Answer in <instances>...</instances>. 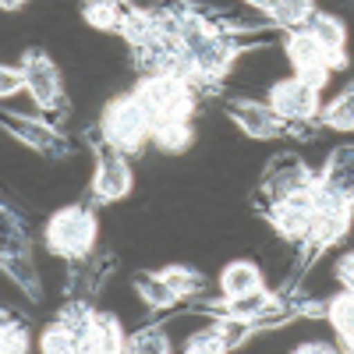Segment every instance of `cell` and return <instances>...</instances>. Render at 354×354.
Masks as SVG:
<instances>
[{
	"label": "cell",
	"instance_id": "9",
	"mask_svg": "<svg viewBox=\"0 0 354 354\" xmlns=\"http://www.w3.org/2000/svg\"><path fill=\"white\" fill-rule=\"evenodd\" d=\"M121 347H128V337L121 333V322L106 312H96L93 326H88V333L82 340V351H121Z\"/></svg>",
	"mask_w": 354,
	"mask_h": 354
},
{
	"label": "cell",
	"instance_id": "13",
	"mask_svg": "<svg viewBox=\"0 0 354 354\" xmlns=\"http://www.w3.org/2000/svg\"><path fill=\"white\" fill-rule=\"evenodd\" d=\"M85 21L100 28V32H110V28H121V8H117V0H85V8H82Z\"/></svg>",
	"mask_w": 354,
	"mask_h": 354
},
{
	"label": "cell",
	"instance_id": "2",
	"mask_svg": "<svg viewBox=\"0 0 354 354\" xmlns=\"http://www.w3.org/2000/svg\"><path fill=\"white\" fill-rule=\"evenodd\" d=\"M103 138L117 153H138L153 138V117L135 96H121L103 110Z\"/></svg>",
	"mask_w": 354,
	"mask_h": 354
},
{
	"label": "cell",
	"instance_id": "10",
	"mask_svg": "<svg viewBox=\"0 0 354 354\" xmlns=\"http://www.w3.org/2000/svg\"><path fill=\"white\" fill-rule=\"evenodd\" d=\"M262 287V273L255 270L252 262H230L227 270L220 273V290L223 298H241L248 290H259Z\"/></svg>",
	"mask_w": 354,
	"mask_h": 354
},
{
	"label": "cell",
	"instance_id": "3",
	"mask_svg": "<svg viewBox=\"0 0 354 354\" xmlns=\"http://www.w3.org/2000/svg\"><path fill=\"white\" fill-rule=\"evenodd\" d=\"M46 245L57 255H68V259L88 255L93 245H96V220H93V213L82 209V205H68V209H61L46 223Z\"/></svg>",
	"mask_w": 354,
	"mask_h": 354
},
{
	"label": "cell",
	"instance_id": "20",
	"mask_svg": "<svg viewBox=\"0 0 354 354\" xmlns=\"http://www.w3.org/2000/svg\"><path fill=\"white\" fill-rule=\"evenodd\" d=\"M0 347H4L8 354L11 351H25L28 347V337H25V326H18V322H4V344H0Z\"/></svg>",
	"mask_w": 354,
	"mask_h": 354
},
{
	"label": "cell",
	"instance_id": "21",
	"mask_svg": "<svg viewBox=\"0 0 354 354\" xmlns=\"http://www.w3.org/2000/svg\"><path fill=\"white\" fill-rule=\"evenodd\" d=\"M337 280H340L347 290H354V252H347V255L337 262Z\"/></svg>",
	"mask_w": 354,
	"mask_h": 354
},
{
	"label": "cell",
	"instance_id": "14",
	"mask_svg": "<svg viewBox=\"0 0 354 354\" xmlns=\"http://www.w3.org/2000/svg\"><path fill=\"white\" fill-rule=\"evenodd\" d=\"M322 121H326L333 131H354V82H351V85L344 88V93L326 106Z\"/></svg>",
	"mask_w": 354,
	"mask_h": 354
},
{
	"label": "cell",
	"instance_id": "24",
	"mask_svg": "<svg viewBox=\"0 0 354 354\" xmlns=\"http://www.w3.org/2000/svg\"><path fill=\"white\" fill-rule=\"evenodd\" d=\"M21 4H25V0H4V8H8V11H11V8H21Z\"/></svg>",
	"mask_w": 354,
	"mask_h": 354
},
{
	"label": "cell",
	"instance_id": "11",
	"mask_svg": "<svg viewBox=\"0 0 354 354\" xmlns=\"http://www.w3.org/2000/svg\"><path fill=\"white\" fill-rule=\"evenodd\" d=\"M135 290H138V298H142L145 305H149V308H160V312L181 301V298L174 294V287L163 280V273H160V277H156V273H142L138 283H135Z\"/></svg>",
	"mask_w": 354,
	"mask_h": 354
},
{
	"label": "cell",
	"instance_id": "19",
	"mask_svg": "<svg viewBox=\"0 0 354 354\" xmlns=\"http://www.w3.org/2000/svg\"><path fill=\"white\" fill-rule=\"evenodd\" d=\"M128 351H167L163 330H142V333L128 337Z\"/></svg>",
	"mask_w": 354,
	"mask_h": 354
},
{
	"label": "cell",
	"instance_id": "4",
	"mask_svg": "<svg viewBox=\"0 0 354 354\" xmlns=\"http://www.w3.org/2000/svg\"><path fill=\"white\" fill-rule=\"evenodd\" d=\"M270 106L280 121H308L319 110V85H312L308 78H287L277 82L270 88Z\"/></svg>",
	"mask_w": 354,
	"mask_h": 354
},
{
	"label": "cell",
	"instance_id": "7",
	"mask_svg": "<svg viewBox=\"0 0 354 354\" xmlns=\"http://www.w3.org/2000/svg\"><path fill=\"white\" fill-rule=\"evenodd\" d=\"M25 85H28V93H32V100L39 106H57L61 103V75H57L53 61H46V53H28L25 57Z\"/></svg>",
	"mask_w": 354,
	"mask_h": 354
},
{
	"label": "cell",
	"instance_id": "12",
	"mask_svg": "<svg viewBox=\"0 0 354 354\" xmlns=\"http://www.w3.org/2000/svg\"><path fill=\"white\" fill-rule=\"evenodd\" d=\"M326 315L333 322V330L347 340V347H354V290H344L326 305Z\"/></svg>",
	"mask_w": 354,
	"mask_h": 354
},
{
	"label": "cell",
	"instance_id": "22",
	"mask_svg": "<svg viewBox=\"0 0 354 354\" xmlns=\"http://www.w3.org/2000/svg\"><path fill=\"white\" fill-rule=\"evenodd\" d=\"M21 85H25V71H11V68H4V85H0V93L11 96V93H18Z\"/></svg>",
	"mask_w": 354,
	"mask_h": 354
},
{
	"label": "cell",
	"instance_id": "5",
	"mask_svg": "<svg viewBox=\"0 0 354 354\" xmlns=\"http://www.w3.org/2000/svg\"><path fill=\"white\" fill-rule=\"evenodd\" d=\"M131 192V170L124 153H117L113 145H106V153L100 156L96 177H93V195L96 202H117Z\"/></svg>",
	"mask_w": 354,
	"mask_h": 354
},
{
	"label": "cell",
	"instance_id": "6",
	"mask_svg": "<svg viewBox=\"0 0 354 354\" xmlns=\"http://www.w3.org/2000/svg\"><path fill=\"white\" fill-rule=\"evenodd\" d=\"M287 57H290V64L298 68V75L308 78L312 85H322V82H326V75H330L326 46H322V43L308 32V28L287 39Z\"/></svg>",
	"mask_w": 354,
	"mask_h": 354
},
{
	"label": "cell",
	"instance_id": "16",
	"mask_svg": "<svg viewBox=\"0 0 354 354\" xmlns=\"http://www.w3.org/2000/svg\"><path fill=\"white\" fill-rule=\"evenodd\" d=\"M153 142L160 145L163 153H185L188 142H192V131H188V124H156L153 128Z\"/></svg>",
	"mask_w": 354,
	"mask_h": 354
},
{
	"label": "cell",
	"instance_id": "18",
	"mask_svg": "<svg viewBox=\"0 0 354 354\" xmlns=\"http://www.w3.org/2000/svg\"><path fill=\"white\" fill-rule=\"evenodd\" d=\"M185 347H188L192 354H202V351H223V347H227V340H223V330L216 326V330H205V333L192 337Z\"/></svg>",
	"mask_w": 354,
	"mask_h": 354
},
{
	"label": "cell",
	"instance_id": "17",
	"mask_svg": "<svg viewBox=\"0 0 354 354\" xmlns=\"http://www.w3.org/2000/svg\"><path fill=\"white\" fill-rule=\"evenodd\" d=\"M163 280L174 287L177 298H185V294H195V290L202 287V280H198L192 270H185V266H170V270H163Z\"/></svg>",
	"mask_w": 354,
	"mask_h": 354
},
{
	"label": "cell",
	"instance_id": "8",
	"mask_svg": "<svg viewBox=\"0 0 354 354\" xmlns=\"http://www.w3.org/2000/svg\"><path fill=\"white\" fill-rule=\"evenodd\" d=\"M230 117L238 121V128L248 135V138H273L283 131V121L273 113L270 103H252V100H241V103H234Z\"/></svg>",
	"mask_w": 354,
	"mask_h": 354
},
{
	"label": "cell",
	"instance_id": "23",
	"mask_svg": "<svg viewBox=\"0 0 354 354\" xmlns=\"http://www.w3.org/2000/svg\"><path fill=\"white\" fill-rule=\"evenodd\" d=\"M252 8H259V11H270L273 15V8H277V0H248Z\"/></svg>",
	"mask_w": 354,
	"mask_h": 354
},
{
	"label": "cell",
	"instance_id": "1",
	"mask_svg": "<svg viewBox=\"0 0 354 354\" xmlns=\"http://www.w3.org/2000/svg\"><path fill=\"white\" fill-rule=\"evenodd\" d=\"M135 100L145 106V113L153 117V128L156 124H185L192 106H195L192 88L177 75H156L149 82H142L135 88Z\"/></svg>",
	"mask_w": 354,
	"mask_h": 354
},
{
	"label": "cell",
	"instance_id": "15",
	"mask_svg": "<svg viewBox=\"0 0 354 354\" xmlns=\"http://www.w3.org/2000/svg\"><path fill=\"white\" fill-rule=\"evenodd\" d=\"M39 347H43V351H50V354H71V351H82V340H78V333H75V330H68V326H64V322H53V326H46V330H43Z\"/></svg>",
	"mask_w": 354,
	"mask_h": 354
}]
</instances>
